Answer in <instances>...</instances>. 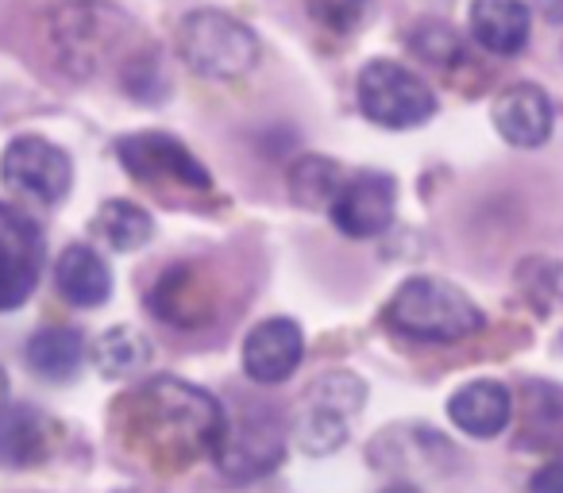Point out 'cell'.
I'll list each match as a JSON object with an SVG mask.
<instances>
[{
	"label": "cell",
	"instance_id": "cell-2",
	"mask_svg": "<svg viewBox=\"0 0 563 493\" xmlns=\"http://www.w3.org/2000/svg\"><path fill=\"white\" fill-rule=\"evenodd\" d=\"M40 32L66 78H89L120 47L124 32H132V20L104 0H66L43 16Z\"/></svg>",
	"mask_w": 563,
	"mask_h": 493
},
{
	"label": "cell",
	"instance_id": "cell-25",
	"mask_svg": "<svg viewBox=\"0 0 563 493\" xmlns=\"http://www.w3.org/2000/svg\"><path fill=\"white\" fill-rule=\"evenodd\" d=\"M309 16L336 35H355L371 12V0H306Z\"/></svg>",
	"mask_w": 563,
	"mask_h": 493
},
{
	"label": "cell",
	"instance_id": "cell-19",
	"mask_svg": "<svg viewBox=\"0 0 563 493\" xmlns=\"http://www.w3.org/2000/svg\"><path fill=\"white\" fill-rule=\"evenodd\" d=\"M86 359V339L74 328H43L27 344V362L47 382H70Z\"/></svg>",
	"mask_w": 563,
	"mask_h": 493
},
{
	"label": "cell",
	"instance_id": "cell-13",
	"mask_svg": "<svg viewBox=\"0 0 563 493\" xmlns=\"http://www.w3.org/2000/svg\"><path fill=\"white\" fill-rule=\"evenodd\" d=\"M494 127L506 143L514 147H540L552 135V101L544 89L537 86H509L506 93H498L490 109Z\"/></svg>",
	"mask_w": 563,
	"mask_h": 493
},
{
	"label": "cell",
	"instance_id": "cell-1",
	"mask_svg": "<svg viewBox=\"0 0 563 493\" xmlns=\"http://www.w3.org/2000/svg\"><path fill=\"white\" fill-rule=\"evenodd\" d=\"M120 436L155 470H186L189 462L217 455L224 436V405L209 390L181 378H151L120 405Z\"/></svg>",
	"mask_w": 563,
	"mask_h": 493
},
{
	"label": "cell",
	"instance_id": "cell-28",
	"mask_svg": "<svg viewBox=\"0 0 563 493\" xmlns=\"http://www.w3.org/2000/svg\"><path fill=\"white\" fill-rule=\"evenodd\" d=\"M4 397H9V378H4V370H0V405H4Z\"/></svg>",
	"mask_w": 563,
	"mask_h": 493
},
{
	"label": "cell",
	"instance_id": "cell-5",
	"mask_svg": "<svg viewBox=\"0 0 563 493\" xmlns=\"http://www.w3.org/2000/svg\"><path fill=\"white\" fill-rule=\"evenodd\" d=\"M355 93H360L363 116L383 127H394V132L421 127L437 112L432 89L409 66L394 63V58H375V63L363 66L360 81H355Z\"/></svg>",
	"mask_w": 563,
	"mask_h": 493
},
{
	"label": "cell",
	"instance_id": "cell-17",
	"mask_svg": "<svg viewBox=\"0 0 563 493\" xmlns=\"http://www.w3.org/2000/svg\"><path fill=\"white\" fill-rule=\"evenodd\" d=\"M55 285L70 305L78 309H97L112 298V274L104 267V259L86 247V243H74L58 255V267H55Z\"/></svg>",
	"mask_w": 563,
	"mask_h": 493
},
{
	"label": "cell",
	"instance_id": "cell-6",
	"mask_svg": "<svg viewBox=\"0 0 563 493\" xmlns=\"http://www.w3.org/2000/svg\"><path fill=\"white\" fill-rule=\"evenodd\" d=\"M286 455V428L278 413L266 405H243L235 421H224V436L217 447V462L228 478L247 482L266 470H274Z\"/></svg>",
	"mask_w": 563,
	"mask_h": 493
},
{
	"label": "cell",
	"instance_id": "cell-23",
	"mask_svg": "<svg viewBox=\"0 0 563 493\" xmlns=\"http://www.w3.org/2000/svg\"><path fill=\"white\" fill-rule=\"evenodd\" d=\"M93 362H97V370L109 378L140 374V370H147V362H151V344L135 328H112L97 339Z\"/></svg>",
	"mask_w": 563,
	"mask_h": 493
},
{
	"label": "cell",
	"instance_id": "cell-11",
	"mask_svg": "<svg viewBox=\"0 0 563 493\" xmlns=\"http://www.w3.org/2000/svg\"><path fill=\"white\" fill-rule=\"evenodd\" d=\"M394 209H398V181L383 170H360L344 178L329 204L332 224L352 239L383 235L394 224Z\"/></svg>",
	"mask_w": 563,
	"mask_h": 493
},
{
	"label": "cell",
	"instance_id": "cell-27",
	"mask_svg": "<svg viewBox=\"0 0 563 493\" xmlns=\"http://www.w3.org/2000/svg\"><path fill=\"white\" fill-rule=\"evenodd\" d=\"M383 493H421L417 485H390V490H383Z\"/></svg>",
	"mask_w": 563,
	"mask_h": 493
},
{
	"label": "cell",
	"instance_id": "cell-14",
	"mask_svg": "<svg viewBox=\"0 0 563 493\" xmlns=\"http://www.w3.org/2000/svg\"><path fill=\"white\" fill-rule=\"evenodd\" d=\"M448 416L460 432L475 439H494L509 428L514 421V397L501 382L494 378H478V382H467L463 390L452 393L448 401Z\"/></svg>",
	"mask_w": 563,
	"mask_h": 493
},
{
	"label": "cell",
	"instance_id": "cell-24",
	"mask_svg": "<svg viewBox=\"0 0 563 493\" xmlns=\"http://www.w3.org/2000/svg\"><path fill=\"white\" fill-rule=\"evenodd\" d=\"M409 47L432 66H452L460 58V40L440 20H421L417 27H409Z\"/></svg>",
	"mask_w": 563,
	"mask_h": 493
},
{
	"label": "cell",
	"instance_id": "cell-22",
	"mask_svg": "<svg viewBox=\"0 0 563 493\" xmlns=\"http://www.w3.org/2000/svg\"><path fill=\"white\" fill-rule=\"evenodd\" d=\"M340 186H344V170L324 155L298 158L290 170V197L301 209H329Z\"/></svg>",
	"mask_w": 563,
	"mask_h": 493
},
{
	"label": "cell",
	"instance_id": "cell-18",
	"mask_svg": "<svg viewBox=\"0 0 563 493\" xmlns=\"http://www.w3.org/2000/svg\"><path fill=\"white\" fill-rule=\"evenodd\" d=\"M521 447L563 459V385L525 382L521 401Z\"/></svg>",
	"mask_w": 563,
	"mask_h": 493
},
{
	"label": "cell",
	"instance_id": "cell-12",
	"mask_svg": "<svg viewBox=\"0 0 563 493\" xmlns=\"http://www.w3.org/2000/svg\"><path fill=\"white\" fill-rule=\"evenodd\" d=\"M301 355H306V336H301V324L290 316H271V321L255 324L251 336L243 339V370L258 385L286 382L301 367Z\"/></svg>",
	"mask_w": 563,
	"mask_h": 493
},
{
	"label": "cell",
	"instance_id": "cell-3",
	"mask_svg": "<svg viewBox=\"0 0 563 493\" xmlns=\"http://www.w3.org/2000/svg\"><path fill=\"white\" fill-rule=\"evenodd\" d=\"M386 324L398 336L421 344H460L483 328V313L460 285L440 278H409L394 290Z\"/></svg>",
	"mask_w": 563,
	"mask_h": 493
},
{
	"label": "cell",
	"instance_id": "cell-9",
	"mask_svg": "<svg viewBox=\"0 0 563 493\" xmlns=\"http://www.w3.org/2000/svg\"><path fill=\"white\" fill-rule=\"evenodd\" d=\"M0 178L12 193L40 204H58L74 186V166L63 147L43 135H16L0 155Z\"/></svg>",
	"mask_w": 563,
	"mask_h": 493
},
{
	"label": "cell",
	"instance_id": "cell-21",
	"mask_svg": "<svg viewBox=\"0 0 563 493\" xmlns=\"http://www.w3.org/2000/svg\"><path fill=\"white\" fill-rule=\"evenodd\" d=\"M93 232L109 243L112 251H140L155 235V220L135 201H104L101 212H97Z\"/></svg>",
	"mask_w": 563,
	"mask_h": 493
},
{
	"label": "cell",
	"instance_id": "cell-20",
	"mask_svg": "<svg viewBox=\"0 0 563 493\" xmlns=\"http://www.w3.org/2000/svg\"><path fill=\"white\" fill-rule=\"evenodd\" d=\"M151 309H155L163 321L194 328V324H201L205 316L212 313V301L205 298L194 270H170V274H163V282L155 285V293H151Z\"/></svg>",
	"mask_w": 563,
	"mask_h": 493
},
{
	"label": "cell",
	"instance_id": "cell-4",
	"mask_svg": "<svg viewBox=\"0 0 563 493\" xmlns=\"http://www.w3.org/2000/svg\"><path fill=\"white\" fill-rule=\"evenodd\" d=\"M178 55L201 78H243L258 63V40L247 24L220 9H197L178 24Z\"/></svg>",
	"mask_w": 563,
	"mask_h": 493
},
{
	"label": "cell",
	"instance_id": "cell-8",
	"mask_svg": "<svg viewBox=\"0 0 563 493\" xmlns=\"http://www.w3.org/2000/svg\"><path fill=\"white\" fill-rule=\"evenodd\" d=\"M117 155H120V163H124V170L151 189L174 186V189H189V193H209L212 189L209 170H205V166L197 163V155H189L174 135H163V132L124 135V139L117 143Z\"/></svg>",
	"mask_w": 563,
	"mask_h": 493
},
{
	"label": "cell",
	"instance_id": "cell-7",
	"mask_svg": "<svg viewBox=\"0 0 563 493\" xmlns=\"http://www.w3.org/2000/svg\"><path fill=\"white\" fill-rule=\"evenodd\" d=\"M367 397V385L355 374H329L313 382L298 416V447L306 455H329L347 439V416H355Z\"/></svg>",
	"mask_w": 563,
	"mask_h": 493
},
{
	"label": "cell",
	"instance_id": "cell-16",
	"mask_svg": "<svg viewBox=\"0 0 563 493\" xmlns=\"http://www.w3.org/2000/svg\"><path fill=\"white\" fill-rule=\"evenodd\" d=\"M51 421L40 408L0 405V467L24 470L51 455Z\"/></svg>",
	"mask_w": 563,
	"mask_h": 493
},
{
	"label": "cell",
	"instance_id": "cell-15",
	"mask_svg": "<svg viewBox=\"0 0 563 493\" xmlns=\"http://www.w3.org/2000/svg\"><path fill=\"white\" fill-rule=\"evenodd\" d=\"M471 35L490 55H517L529 43L532 12L525 0H471Z\"/></svg>",
	"mask_w": 563,
	"mask_h": 493
},
{
	"label": "cell",
	"instance_id": "cell-26",
	"mask_svg": "<svg viewBox=\"0 0 563 493\" xmlns=\"http://www.w3.org/2000/svg\"><path fill=\"white\" fill-rule=\"evenodd\" d=\"M529 493H563V459H552L529 478Z\"/></svg>",
	"mask_w": 563,
	"mask_h": 493
},
{
	"label": "cell",
	"instance_id": "cell-10",
	"mask_svg": "<svg viewBox=\"0 0 563 493\" xmlns=\"http://www.w3.org/2000/svg\"><path fill=\"white\" fill-rule=\"evenodd\" d=\"M43 235L32 216L0 201V313L20 309L40 285Z\"/></svg>",
	"mask_w": 563,
	"mask_h": 493
}]
</instances>
